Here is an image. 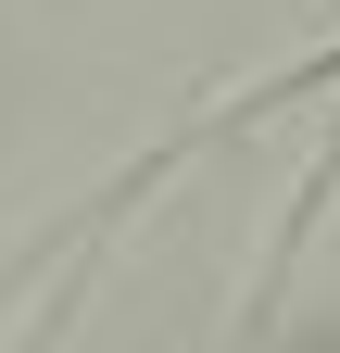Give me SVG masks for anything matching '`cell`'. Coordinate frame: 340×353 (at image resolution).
I'll return each mask as SVG.
<instances>
[{
    "instance_id": "6da1fadb",
    "label": "cell",
    "mask_w": 340,
    "mask_h": 353,
    "mask_svg": "<svg viewBox=\"0 0 340 353\" xmlns=\"http://www.w3.org/2000/svg\"><path fill=\"white\" fill-rule=\"evenodd\" d=\"M315 88H340V38H328V51H303V63H277V76H252V88H227V101L202 114V126H177V139H164V152H139V164H126L114 190L89 202V240H101V228H114V214L139 202V190H164V176H177L189 152H215V139H240L252 114H290V101H315Z\"/></svg>"
}]
</instances>
